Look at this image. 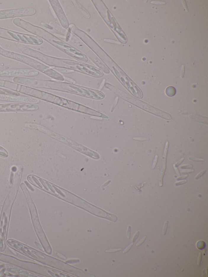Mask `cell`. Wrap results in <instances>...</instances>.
<instances>
[{
	"label": "cell",
	"mask_w": 208,
	"mask_h": 277,
	"mask_svg": "<svg viewBox=\"0 0 208 277\" xmlns=\"http://www.w3.org/2000/svg\"><path fill=\"white\" fill-rule=\"evenodd\" d=\"M133 243H132V244H130V245H128V247L125 249V250H124L123 252V253L125 254L127 253V252H128L130 250V249H131L132 247H133Z\"/></svg>",
	"instance_id": "23"
},
{
	"label": "cell",
	"mask_w": 208,
	"mask_h": 277,
	"mask_svg": "<svg viewBox=\"0 0 208 277\" xmlns=\"http://www.w3.org/2000/svg\"><path fill=\"white\" fill-rule=\"evenodd\" d=\"M57 255L58 256H59V257H60L61 258H64V259H66V258L64 256H63V255H61V254L59 253H57Z\"/></svg>",
	"instance_id": "41"
},
{
	"label": "cell",
	"mask_w": 208,
	"mask_h": 277,
	"mask_svg": "<svg viewBox=\"0 0 208 277\" xmlns=\"http://www.w3.org/2000/svg\"><path fill=\"white\" fill-rule=\"evenodd\" d=\"M158 159V156L157 155L155 156V158H154V162H153V165H152V169H154L156 166Z\"/></svg>",
	"instance_id": "27"
},
{
	"label": "cell",
	"mask_w": 208,
	"mask_h": 277,
	"mask_svg": "<svg viewBox=\"0 0 208 277\" xmlns=\"http://www.w3.org/2000/svg\"><path fill=\"white\" fill-rule=\"evenodd\" d=\"M3 94V95H18V93L17 92H14L12 91L11 90L7 89H3V88H0V94Z\"/></svg>",
	"instance_id": "19"
},
{
	"label": "cell",
	"mask_w": 208,
	"mask_h": 277,
	"mask_svg": "<svg viewBox=\"0 0 208 277\" xmlns=\"http://www.w3.org/2000/svg\"><path fill=\"white\" fill-rule=\"evenodd\" d=\"M60 72L61 73H72L73 72V71L67 69H64V70H60Z\"/></svg>",
	"instance_id": "33"
},
{
	"label": "cell",
	"mask_w": 208,
	"mask_h": 277,
	"mask_svg": "<svg viewBox=\"0 0 208 277\" xmlns=\"http://www.w3.org/2000/svg\"><path fill=\"white\" fill-rule=\"evenodd\" d=\"M174 168H175V171H176V173H177L178 175H179V176H180V173L179 170H178L177 167H176L174 166Z\"/></svg>",
	"instance_id": "40"
},
{
	"label": "cell",
	"mask_w": 208,
	"mask_h": 277,
	"mask_svg": "<svg viewBox=\"0 0 208 277\" xmlns=\"http://www.w3.org/2000/svg\"><path fill=\"white\" fill-rule=\"evenodd\" d=\"M206 172L207 171L205 170H204L202 171V172H200V173H199V174H198V175H196V176L195 177V179H198L202 177V175L205 174Z\"/></svg>",
	"instance_id": "29"
},
{
	"label": "cell",
	"mask_w": 208,
	"mask_h": 277,
	"mask_svg": "<svg viewBox=\"0 0 208 277\" xmlns=\"http://www.w3.org/2000/svg\"><path fill=\"white\" fill-rule=\"evenodd\" d=\"M169 224V221L168 220L165 221V224L164 225V226H163V235H165L167 233V228H168V226Z\"/></svg>",
	"instance_id": "21"
},
{
	"label": "cell",
	"mask_w": 208,
	"mask_h": 277,
	"mask_svg": "<svg viewBox=\"0 0 208 277\" xmlns=\"http://www.w3.org/2000/svg\"><path fill=\"white\" fill-rule=\"evenodd\" d=\"M127 235L128 239H130V235H131V226H129L128 227V230H127Z\"/></svg>",
	"instance_id": "30"
},
{
	"label": "cell",
	"mask_w": 208,
	"mask_h": 277,
	"mask_svg": "<svg viewBox=\"0 0 208 277\" xmlns=\"http://www.w3.org/2000/svg\"><path fill=\"white\" fill-rule=\"evenodd\" d=\"M133 139L135 140L139 141H146L149 140V138H143V137H134Z\"/></svg>",
	"instance_id": "25"
},
{
	"label": "cell",
	"mask_w": 208,
	"mask_h": 277,
	"mask_svg": "<svg viewBox=\"0 0 208 277\" xmlns=\"http://www.w3.org/2000/svg\"><path fill=\"white\" fill-rule=\"evenodd\" d=\"M70 40L72 43L75 46L76 48L82 53H83L87 57L88 56L91 61L100 67L102 70L107 74L109 73V70L105 65L101 62L95 53L87 45L83 42L81 40L77 38L72 33Z\"/></svg>",
	"instance_id": "8"
},
{
	"label": "cell",
	"mask_w": 208,
	"mask_h": 277,
	"mask_svg": "<svg viewBox=\"0 0 208 277\" xmlns=\"http://www.w3.org/2000/svg\"><path fill=\"white\" fill-rule=\"evenodd\" d=\"M192 168L193 166L191 165H183L180 167L182 169H190Z\"/></svg>",
	"instance_id": "37"
},
{
	"label": "cell",
	"mask_w": 208,
	"mask_h": 277,
	"mask_svg": "<svg viewBox=\"0 0 208 277\" xmlns=\"http://www.w3.org/2000/svg\"><path fill=\"white\" fill-rule=\"evenodd\" d=\"M50 25L53 27V29H55L56 30L62 33L63 36H66L67 33V30L64 29L62 26H60L58 24L54 22H50Z\"/></svg>",
	"instance_id": "17"
},
{
	"label": "cell",
	"mask_w": 208,
	"mask_h": 277,
	"mask_svg": "<svg viewBox=\"0 0 208 277\" xmlns=\"http://www.w3.org/2000/svg\"><path fill=\"white\" fill-rule=\"evenodd\" d=\"M187 181H186V180H185V181H181L177 182V183H175V185L176 186H179V185H183V184H185V183H187Z\"/></svg>",
	"instance_id": "32"
},
{
	"label": "cell",
	"mask_w": 208,
	"mask_h": 277,
	"mask_svg": "<svg viewBox=\"0 0 208 277\" xmlns=\"http://www.w3.org/2000/svg\"><path fill=\"white\" fill-rule=\"evenodd\" d=\"M166 94L170 96H172L175 94L176 90L173 87H170L167 88L166 91Z\"/></svg>",
	"instance_id": "20"
},
{
	"label": "cell",
	"mask_w": 208,
	"mask_h": 277,
	"mask_svg": "<svg viewBox=\"0 0 208 277\" xmlns=\"http://www.w3.org/2000/svg\"><path fill=\"white\" fill-rule=\"evenodd\" d=\"M189 159L190 161H197V162H203L204 161V159H200V158L192 157H189Z\"/></svg>",
	"instance_id": "22"
},
{
	"label": "cell",
	"mask_w": 208,
	"mask_h": 277,
	"mask_svg": "<svg viewBox=\"0 0 208 277\" xmlns=\"http://www.w3.org/2000/svg\"><path fill=\"white\" fill-rule=\"evenodd\" d=\"M70 2H71L74 6L77 9V10L85 18H87V19H90L91 18V15H90V13L79 2L77 1H70Z\"/></svg>",
	"instance_id": "15"
},
{
	"label": "cell",
	"mask_w": 208,
	"mask_h": 277,
	"mask_svg": "<svg viewBox=\"0 0 208 277\" xmlns=\"http://www.w3.org/2000/svg\"><path fill=\"white\" fill-rule=\"evenodd\" d=\"M121 249H112L110 250L106 251V252L109 253H112L116 252H119L121 251Z\"/></svg>",
	"instance_id": "26"
},
{
	"label": "cell",
	"mask_w": 208,
	"mask_h": 277,
	"mask_svg": "<svg viewBox=\"0 0 208 277\" xmlns=\"http://www.w3.org/2000/svg\"><path fill=\"white\" fill-rule=\"evenodd\" d=\"M0 99L1 100H13V101H21L22 100H24L25 101H27V102H32V101H30V100H32L31 98L22 97L14 96H8V95H5L0 94Z\"/></svg>",
	"instance_id": "16"
},
{
	"label": "cell",
	"mask_w": 208,
	"mask_h": 277,
	"mask_svg": "<svg viewBox=\"0 0 208 277\" xmlns=\"http://www.w3.org/2000/svg\"><path fill=\"white\" fill-rule=\"evenodd\" d=\"M187 177H188V175H183V176H181V177L178 178L176 179V180H177V181H179V180L184 179L187 178Z\"/></svg>",
	"instance_id": "38"
},
{
	"label": "cell",
	"mask_w": 208,
	"mask_h": 277,
	"mask_svg": "<svg viewBox=\"0 0 208 277\" xmlns=\"http://www.w3.org/2000/svg\"><path fill=\"white\" fill-rule=\"evenodd\" d=\"M42 25L44 26V27H46V28H48L49 29H53V27H52L51 26H50V25H48V24H47L46 23H45L43 22L42 23Z\"/></svg>",
	"instance_id": "36"
},
{
	"label": "cell",
	"mask_w": 208,
	"mask_h": 277,
	"mask_svg": "<svg viewBox=\"0 0 208 277\" xmlns=\"http://www.w3.org/2000/svg\"><path fill=\"white\" fill-rule=\"evenodd\" d=\"M194 172V169H192V170H182L181 172L183 173H192Z\"/></svg>",
	"instance_id": "35"
},
{
	"label": "cell",
	"mask_w": 208,
	"mask_h": 277,
	"mask_svg": "<svg viewBox=\"0 0 208 277\" xmlns=\"http://www.w3.org/2000/svg\"><path fill=\"white\" fill-rule=\"evenodd\" d=\"M36 13L35 9L30 7L0 10V20L29 17L33 16Z\"/></svg>",
	"instance_id": "10"
},
{
	"label": "cell",
	"mask_w": 208,
	"mask_h": 277,
	"mask_svg": "<svg viewBox=\"0 0 208 277\" xmlns=\"http://www.w3.org/2000/svg\"><path fill=\"white\" fill-rule=\"evenodd\" d=\"M23 193L25 196L26 200L29 206V210L31 215V219L33 224V225L34 228L35 230L36 233L39 239H40V242L45 251L49 254L51 253V249L49 245L48 242L47 240L46 237L43 233L40 222H39L38 218L36 209L35 206L34 204L28 190L25 189L23 191Z\"/></svg>",
	"instance_id": "7"
},
{
	"label": "cell",
	"mask_w": 208,
	"mask_h": 277,
	"mask_svg": "<svg viewBox=\"0 0 208 277\" xmlns=\"http://www.w3.org/2000/svg\"><path fill=\"white\" fill-rule=\"evenodd\" d=\"M184 158H183L182 159H180L179 161H178L176 164L174 165V166L176 167H178V166L180 165L182 163V162L184 161Z\"/></svg>",
	"instance_id": "34"
},
{
	"label": "cell",
	"mask_w": 208,
	"mask_h": 277,
	"mask_svg": "<svg viewBox=\"0 0 208 277\" xmlns=\"http://www.w3.org/2000/svg\"><path fill=\"white\" fill-rule=\"evenodd\" d=\"M0 38L22 44L39 46L43 43L39 37L0 27Z\"/></svg>",
	"instance_id": "6"
},
{
	"label": "cell",
	"mask_w": 208,
	"mask_h": 277,
	"mask_svg": "<svg viewBox=\"0 0 208 277\" xmlns=\"http://www.w3.org/2000/svg\"><path fill=\"white\" fill-rule=\"evenodd\" d=\"M146 239L147 236H145L144 237L141 239V240L139 242V243H138V244H137V245H136V246H137V247H138V246H140V245H142V244H143V243H144L145 241L146 240Z\"/></svg>",
	"instance_id": "24"
},
{
	"label": "cell",
	"mask_w": 208,
	"mask_h": 277,
	"mask_svg": "<svg viewBox=\"0 0 208 277\" xmlns=\"http://www.w3.org/2000/svg\"><path fill=\"white\" fill-rule=\"evenodd\" d=\"M38 109L36 105L23 104H0V112H20L36 111Z\"/></svg>",
	"instance_id": "13"
},
{
	"label": "cell",
	"mask_w": 208,
	"mask_h": 277,
	"mask_svg": "<svg viewBox=\"0 0 208 277\" xmlns=\"http://www.w3.org/2000/svg\"><path fill=\"white\" fill-rule=\"evenodd\" d=\"M202 255L201 252H200L199 253V258H198V265L200 266L201 265V261H202Z\"/></svg>",
	"instance_id": "31"
},
{
	"label": "cell",
	"mask_w": 208,
	"mask_h": 277,
	"mask_svg": "<svg viewBox=\"0 0 208 277\" xmlns=\"http://www.w3.org/2000/svg\"><path fill=\"white\" fill-rule=\"evenodd\" d=\"M115 93L118 94L123 99L129 101V102L132 103L133 104H135V105L141 108V109H143L146 110V111H147L148 112H150V113H152V114L160 116L162 118L166 120H170L172 119L171 116L168 113H165V112L158 109H155V108L151 106L148 105L147 104L141 102V101H139L138 100H136L134 98L130 97L128 95H125V94L123 93L122 92H119L118 89L116 90Z\"/></svg>",
	"instance_id": "9"
},
{
	"label": "cell",
	"mask_w": 208,
	"mask_h": 277,
	"mask_svg": "<svg viewBox=\"0 0 208 277\" xmlns=\"http://www.w3.org/2000/svg\"><path fill=\"white\" fill-rule=\"evenodd\" d=\"M64 78H65V79L67 80V81L70 82L72 83H76V81H75V80H74L71 79V78H67H67H66H66H65V77H64Z\"/></svg>",
	"instance_id": "39"
},
{
	"label": "cell",
	"mask_w": 208,
	"mask_h": 277,
	"mask_svg": "<svg viewBox=\"0 0 208 277\" xmlns=\"http://www.w3.org/2000/svg\"><path fill=\"white\" fill-rule=\"evenodd\" d=\"M38 75V72L32 69H0V77H35Z\"/></svg>",
	"instance_id": "11"
},
{
	"label": "cell",
	"mask_w": 208,
	"mask_h": 277,
	"mask_svg": "<svg viewBox=\"0 0 208 277\" xmlns=\"http://www.w3.org/2000/svg\"><path fill=\"white\" fill-rule=\"evenodd\" d=\"M0 55L29 65V66L36 69L37 70L42 72L43 73L49 76V77H51L53 79L60 80V81L62 80L63 79V75H61L59 73H58L53 69L50 68L48 66L28 57L18 54L15 52L7 51L1 46H0Z\"/></svg>",
	"instance_id": "4"
},
{
	"label": "cell",
	"mask_w": 208,
	"mask_h": 277,
	"mask_svg": "<svg viewBox=\"0 0 208 277\" xmlns=\"http://www.w3.org/2000/svg\"><path fill=\"white\" fill-rule=\"evenodd\" d=\"M91 2L109 28L115 34L118 40H121L122 39V42H123L122 38H125L124 33L103 1L102 0H92Z\"/></svg>",
	"instance_id": "5"
},
{
	"label": "cell",
	"mask_w": 208,
	"mask_h": 277,
	"mask_svg": "<svg viewBox=\"0 0 208 277\" xmlns=\"http://www.w3.org/2000/svg\"><path fill=\"white\" fill-rule=\"evenodd\" d=\"M139 234H140V232H139V231H138V232L136 233V234H135L132 239L133 243H135V241H136V239H138V236H139Z\"/></svg>",
	"instance_id": "28"
},
{
	"label": "cell",
	"mask_w": 208,
	"mask_h": 277,
	"mask_svg": "<svg viewBox=\"0 0 208 277\" xmlns=\"http://www.w3.org/2000/svg\"><path fill=\"white\" fill-rule=\"evenodd\" d=\"M36 86L37 88L58 90L90 97L102 98L103 95V93L97 90L62 82L38 79Z\"/></svg>",
	"instance_id": "3"
},
{
	"label": "cell",
	"mask_w": 208,
	"mask_h": 277,
	"mask_svg": "<svg viewBox=\"0 0 208 277\" xmlns=\"http://www.w3.org/2000/svg\"><path fill=\"white\" fill-rule=\"evenodd\" d=\"M49 2L53 8L58 20L59 21L61 26L64 29H68L70 26L69 22L59 1L49 0Z\"/></svg>",
	"instance_id": "12"
},
{
	"label": "cell",
	"mask_w": 208,
	"mask_h": 277,
	"mask_svg": "<svg viewBox=\"0 0 208 277\" xmlns=\"http://www.w3.org/2000/svg\"><path fill=\"white\" fill-rule=\"evenodd\" d=\"M16 46L23 54L39 60L52 67L70 70L73 71H75L96 78H101L104 75L102 70L92 65L73 60L60 58L46 55L42 52L26 46L22 44L17 43Z\"/></svg>",
	"instance_id": "1"
},
{
	"label": "cell",
	"mask_w": 208,
	"mask_h": 277,
	"mask_svg": "<svg viewBox=\"0 0 208 277\" xmlns=\"http://www.w3.org/2000/svg\"><path fill=\"white\" fill-rule=\"evenodd\" d=\"M169 143L168 141H167L165 144V150H164V154L163 157V167L162 170L160 172L159 175V186L162 187L163 186V178L165 174V170L166 168V162L167 157V151H168Z\"/></svg>",
	"instance_id": "14"
},
{
	"label": "cell",
	"mask_w": 208,
	"mask_h": 277,
	"mask_svg": "<svg viewBox=\"0 0 208 277\" xmlns=\"http://www.w3.org/2000/svg\"><path fill=\"white\" fill-rule=\"evenodd\" d=\"M13 22L15 25L45 40L54 47L77 61L82 63L88 62V57L81 51L42 27L34 25L20 18H14L13 20Z\"/></svg>",
	"instance_id": "2"
},
{
	"label": "cell",
	"mask_w": 208,
	"mask_h": 277,
	"mask_svg": "<svg viewBox=\"0 0 208 277\" xmlns=\"http://www.w3.org/2000/svg\"><path fill=\"white\" fill-rule=\"evenodd\" d=\"M189 117H190L191 119L196 121V122L207 124L205 123V121L208 122L207 117H203L199 116V115H191L189 116Z\"/></svg>",
	"instance_id": "18"
}]
</instances>
